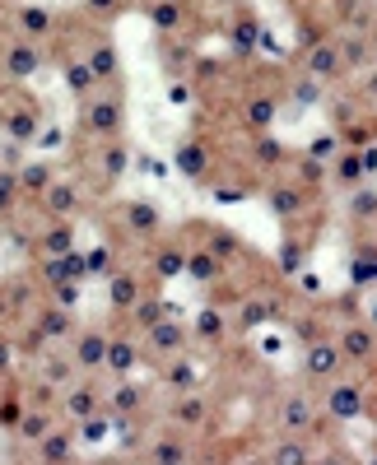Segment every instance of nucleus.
I'll list each match as a JSON object with an SVG mask.
<instances>
[{
    "label": "nucleus",
    "instance_id": "f704fd0d",
    "mask_svg": "<svg viewBox=\"0 0 377 465\" xmlns=\"http://www.w3.org/2000/svg\"><path fill=\"white\" fill-rule=\"evenodd\" d=\"M47 251H70V228H65V223L47 232Z\"/></svg>",
    "mask_w": 377,
    "mask_h": 465
},
{
    "label": "nucleus",
    "instance_id": "bb28decb",
    "mask_svg": "<svg viewBox=\"0 0 377 465\" xmlns=\"http://www.w3.org/2000/svg\"><path fill=\"white\" fill-rule=\"evenodd\" d=\"M275 465H308V447H303V442H284V447L275 451Z\"/></svg>",
    "mask_w": 377,
    "mask_h": 465
},
{
    "label": "nucleus",
    "instance_id": "c03bdc74",
    "mask_svg": "<svg viewBox=\"0 0 377 465\" xmlns=\"http://www.w3.org/2000/svg\"><path fill=\"white\" fill-rule=\"evenodd\" d=\"M354 210H359V214H373V210H377L373 191H359V201H354Z\"/></svg>",
    "mask_w": 377,
    "mask_h": 465
},
{
    "label": "nucleus",
    "instance_id": "9b49d317",
    "mask_svg": "<svg viewBox=\"0 0 377 465\" xmlns=\"http://www.w3.org/2000/svg\"><path fill=\"white\" fill-rule=\"evenodd\" d=\"M37 330H42L47 340L70 335V316H65V307H47V312H42V321H37Z\"/></svg>",
    "mask_w": 377,
    "mask_h": 465
},
{
    "label": "nucleus",
    "instance_id": "79ce46f5",
    "mask_svg": "<svg viewBox=\"0 0 377 465\" xmlns=\"http://www.w3.org/2000/svg\"><path fill=\"white\" fill-rule=\"evenodd\" d=\"M84 5H89L94 15H117V10H122V0H84Z\"/></svg>",
    "mask_w": 377,
    "mask_h": 465
},
{
    "label": "nucleus",
    "instance_id": "f03ea898",
    "mask_svg": "<svg viewBox=\"0 0 377 465\" xmlns=\"http://www.w3.org/2000/svg\"><path fill=\"white\" fill-rule=\"evenodd\" d=\"M280 423L289 433H303V428L312 423V400H308V396H289L284 409H280Z\"/></svg>",
    "mask_w": 377,
    "mask_h": 465
},
{
    "label": "nucleus",
    "instance_id": "603ef678",
    "mask_svg": "<svg viewBox=\"0 0 377 465\" xmlns=\"http://www.w3.org/2000/svg\"><path fill=\"white\" fill-rule=\"evenodd\" d=\"M368 93H373V98H377V79H373V84H368Z\"/></svg>",
    "mask_w": 377,
    "mask_h": 465
},
{
    "label": "nucleus",
    "instance_id": "393cba45",
    "mask_svg": "<svg viewBox=\"0 0 377 465\" xmlns=\"http://www.w3.org/2000/svg\"><path fill=\"white\" fill-rule=\"evenodd\" d=\"M270 205H275L280 214H294V210L303 205V196L294 191V186H280V191H270Z\"/></svg>",
    "mask_w": 377,
    "mask_h": 465
},
{
    "label": "nucleus",
    "instance_id": "49530a36",
    "mask_svg": "<svg viewBox=\"0 0 377 465\" xmlns=\"http://www.w3.org/2000/svg\"><path fill=\"white\" fill-rule=\"evenodd\" d=\"M330 149H335V140H317V144H312V158H326Z\"/></svg>",
    "mask_w": 377,
    "mask_h": 465
},
{
    "label": "nucleus",
    "instance_id": "f8f14e48",
    "mask_svg": "<svg viewBox=\"0 0 377 465\" xmlns=\"http://www.w3.org/2000/svg\"><path fill=\"white\" fill-rule=\"evenodd\" d=\"M168 312H173V303H154V298H144V303H135V321L149 330V326L168 321Z\"/></svg>",
    "mask_w": 377,
    "mask_h": 465
},
{
    "label": "nucleus",
    "instance_id": "6ab92c4d",
    "mask_svg": "<svg viewBox=\"0 0 377 465\" xmlns=\"http://www.w3.org/2000/svg\"><path fill=\"white\" fill-rule=\"evenodd\" d=\"M112 303H117V307H135V303H140V289H135V279L131 275L112 279Z\"/></svg>",
    "mask_w": 377,
    "mask_h": 465
},
{
    "label": "nucleus",
    "instance_id": "de8ad7c7",
    "mask_svg": "<svg viewBox=\"0 0 377 465\" xmlns=\"http://www.w3.org/2000/svg\"><path fill=\"white\" fill-rule=\"evenodd\" d=\"M103 265H108V251H94V256H89V275H98Z\"/></svg>",
    "mask_w": 377,
    "mask_h": 465
},
{
    "label": "nucleus",
    "instance_id": "a211bd4d",
    "mask_svg": "<svg viewBox=\"0 0 377 465\" xmlns=\"http://www.w3.org/2000/svg\"><path fill=\"white\" fill-rule=\"evenodd\" d=\"M126 219H131V228L144 232V237H149V232H158V210H149V205H131V210H126Z\"/></svg>",
    "mask_w": 377,
    "mask_h": 465
},
{
    "label": "nucleus",
    "instance_id": "c85d7f7f",
    "mask_svg": "<svg viewBox=\"0 0 377 465\" xmlns=\"http://www.w3.org/2000/svg\"><path fill=\"white\" fill-rule=\"evenodd\" d=\"M335 61H340V51H335V46H317L308 65H312L317 75H326V70H335Z\"/></svg>",
    "mask_w": 377,
    "mask_h": 465
},
{
    "label": "nucleus",
    "instance_id": "8fccbe9b",
    "mask_svg": "<svg viewBox=\"0 0 377 465\" xmlns=\"http://www.w3.org/2000/svg\"><path fill=\"white\" fill-rule=\"evenodd\" d=\"M0 372H10V344L0 340Z\"/></svg>",
    "mask_w": 377,
    "mask_h": 465
},
{
    "label": "nucleus",
    "instance_id": "3c124183",
    "mask_svg": "<svg viewBox=\"0 0 377 465\" xmlns=\"http://www.w3.org/2000/svg\"><path fill=\"white\" fill-rule=\"evenodd\" d=\"M326 465H345V461H340V456H330V461H326Z\"/></svg>",
    "mask_w": 377,
    "mask_h": 465
},
{
    "label": "nucleus",
    "instance_id": "7ed1b4c3",
    "mask_svg": "<svg viewBox=\"0 0 377 465\" xmlns=\"http://www.w3.org/2000/svg\"><path fill=\"white\" fill-rule=\"evenodd\" d=\"M84 121H89V130H98V135H112V130L122 126V103H94Z\"/></svg>",
    "mask_w": 377,
    "mask_h": 465
},
{
    "label": "nucleus",
    "instance_id": "a878e982",
    "mask_svg": "<svg viewBox=\"0 0 377 465\" xmlns=\"http://www.w3.org/2000/svg\"><path fill=\"white\" fill-rule=\"evenodd\" d=\"M94 75H103V79H112L117 75V56H112V46H94Z\"/></svg>",
    "mask_w": 377,
    "mask_h": 465
},
{
    "label": "nucleus",
    "instance_id": "2f4dec72",
    "mask_svg": "<svg viewBox=\"0 0 377 465\" xmlns=\"http://www.w3.org/2000/svg\"><path fill=\"white\" fill-rule=\"evenodd\" d=\"M363 168H368V163H363V154H345V158H340V163H335V172H340L345 182H354V177H359Z\"/></svg>",
    "mask_w": 377,
    "mask_h": 465
},
{
    "label": "nucleus",
    "instance_id": "0eeeda50",
    "mask_svg": "<svg viewBox=\"0 0 377 465\" xmlns=\"http://www.w3.org/2000/svg\"><path fill=\"white\" fill-rule=\"evenodd\" d=\"M177 168L187 172V177H205V172H210L205 144H182V149H177Z\"/></svg>",
    "mask_w": 377,
    "mask_h": 465
},
{
    "label": "nucleus",
    "instance_id": "72a5a7b5",
    "mask_svg": "<svg viewBox=\"0 0 377 465\" xmlns=\"http://www.w3.org/2000/svg\"><path fill=\"white\" fill-rule=\"evenodd\" d=\"M24 423V409H19V400H5L0 405V428H19Z\"/></svg>",
    "mask_w": 377,
    "mask_h": 465
},
{
    "label": "nucleus",
    "instance_id": "423d86ee",
    "mask_svg": "<svg viewBox=\"0 0 377 465\" xmlns=\"http://www.w3.org/2000/svg\"><path fill=\"white\" fill-rule=\"evenodd\" d=\"M335 363H340V344H308V372L326 377L335 372Z\"/></svg>",
    "mask_w": 377,
    "mask_h": 465
},
{
    "label": "nucleus",
    "instance_id": "cd10ccee",
    "mask_svg": "<svg viewBox=\"0 0 377 465\" xmlns=\"http://www.w3.org/2000/svg\"><path fill=\"white\" fill-rule=\"evenodd\" d=\"M149 15H154V24H158V28H177L182 10H177L173 0H163V5H154V10H149Z\"/></svg>",
    "mask_w": 377,
    "mask_h": 465
},
{
    "label": "nucleus",
    "instance_id": "f3484780",
    "mask_svg": "<svg viewBox=\"0 0 377 465\" xmlns=\"http://www.w3.org/2000/svg\"><path fill=\"white\" fill-rule=\"evenodd\" d=\"M270 121H275V103H270V98H251L247 103V126L251 130H266Z\"/></svg>",
    "mask_w": 377,
    "mask_h": 465
},
{
    "label": "nucleus",
    "instance_id": "aec40b11",
    "mask_svg": "<svg viewBox=\"0 0 377 465\" xmlns=\"http://www.w3.org/2000/svg\"><path fill=\"white\" fill-rule=\"evenodd\" d=\"M65 456H70V437H65V433H47V437H42V461L61 465Z\"/></svg>",
    "mask_w": 377,
    "mask_h": 465
},
{
    "label": "nucleus",
    "instance_id": "4c0bfd02",
    "mask_svg": "<svg viewBox=\"0 0 377 465\" xmlns=\"http://www.w3.org/2000/svg\"><path fill=\"white\" fill-rule=\"evenodd\" d=\"M135 405H140V391H135V387L117 391V409H135Z\"/></svg>",
    "mask_w": 377,
    "mask_h": 465
},
{
    "label": "nucleus",
    "instance_id": "c756f323",
    "mask_svg": "<svg viewBox=\"0 0 377 465\" xmlns=\"http://www.w3.org/2000/svg\"><path fill=\"white\" fill-rule=\"evenodd\" d=\"M47 177H51V172L42 168V163H33V168L19 177V186H24V191H47Z\"/></svg>",
    "mask_w": 377,
    "mask_h": 465
},
{
    "label": "nucleus",
    "instance_id": "f257e3e1",
    "mask_svg": "<svg viewBox=\"0 0 377 465\" xmlns=\"http://www.w3.org/2000/svg\"><path fill=\"white\" fill-rule=\"evenodd\" d=\"M149 344H154V354H177L187 344V330L177 321H158V326H149Z\"/></svg>",
    "mask_w": 377,
    "mask_h": 465
},
{
    "label": "nucleus",
    "instance_id": "473e14b6",
    "mask_svg": "<svg viewBox=\"0 0 377 465\" xmlns=\"http://www.w3.org/2000/svg\"><path fill=\"white\" fill-rule=\"evenodd\" d=\"M205 418V405L201 400H182L177 405V423H201Z\"/></svg>",
    "mask_w": 377,
    "mask_h": 465
},
{
    "label": "nucleus",
    "instance_id": "6e6552de",
    "mask_svg": "<svg viewBox=\"0 0 377 465\" xmlns=\"http://www.w3.org/2000/svg\"><path fill=\"white\" fill-rule=\"evenodd\" d=\"M5 70H10V75H33V70H37V51H33L28 42H15L5 51Z\"/></svg>",
    "mask_w": 377,
    "mask_h": 465
},
{
    "label": "nucleus",
    "instance_id": "412c9836",
    "mask_svg": "<svg viewBox=\"0 0 377 465\" xmlns=\"http://www.w3.org/2000/svg\"><path fill=\"white\" fill-rule=\"evenodd\" d=\"M19 191H24V186H19L15 172H0V214H10V210H15Z\"/></svg>",
    "mask_w": 377,
    "mask_h": 465
},
{
    "label": "nucleus",
    "instance_id": "1a4fd4ad",
    "mask_svg": "<svg viewBox=\"0 0 377 465\" xmlns=\"http://www.w3.org/2000/svg\"><path fill=\"white\" fill-rule=\"evenodd\" d=\"M363 409V400H359V391L354 387H335L330 391V414L335 418H354Z\"/></svg>",
    "mask_w": 377,
    "mask_h": 465
},
{
    "label": "nucleus",
    "instance_id": "39448f33",
    "mask_svg": "<svg viewBox=\"0 0 377 465\" xmlns=\"http://www.w3.org/2000/svg\"><path fill=\"white\" fill-rule=\"evenodd\" d=\"M75 363H84V368H94V363H108V340H103L98 330H89V335L75 344Z\"/></svg>",
    "mask_w": 377,
    "mask_h": 465
},
{
    "label": "nucleus",
    "instance_id": "4468645a",
    "mask_svg": "<svg viewBox=\"0 0 377 465\" xmlns=\"http://www.w3.org/2000/svg\"><path fill=\"white\" fill-rule=\"evenodd\" d=\"M108 368L112 372H131L135 368V349L126 340H108Z\"/></svg>",
    "mask_w": 377,
    "mask_h": 465
},
{
    "label": "nucleus",
    "instance_id": "37998d69",
    "mask_svg": "<svg viewBox=\"0 0 377 465\" xmlns=\"http://www.w3.org/2000/svg\"><path fill=\"white\" fill-rule=\"evenodd\" d=\"M340 56H345L349 65H359L363 61V42H345V46H340Z\"/></svg>",
    "mask_w": 377,
    "mask_h": 465
},
{
    "label": "nucleus",
    "instance_id": "e433bc0d",
    "mask_svg": "<svg viewBox=\"0 0 377 465\" xmlns=\"http://www.w3.org/2000/svg\"><path fill=\"white\" fill-rule=\"evenodd\" d=\"M182 456H187V451L177 447V442H163V447H158V465H182Z\"/></svg>",
    "mask_w": 377,
    "mask_h": 465
},
{
    "label": "nucleus",
    "instance_id": "c9c22d12",
    "mask_svg": "<svg viewBox=\"0 0 377 465\" xmlns=\"http://www.w3.org/2000/svg\"><path fill=\"white\" fill-rule=\"evenodd\" d=\"M103 158H108V163H103V168H108V177H117V172H126V149H117V144H112V149H108V154H103Z\"/></svg>",
    "mask_w": 377,
    "mask_h": 465
},
{
    "label": "nucleus",
    "instance_id": "2eb2a0df",
    "mask_svg": "<svg viewBox=\"0 0 377 465\" xmlns=\"http://www.w3.org/2000/svg\"><path fill=\"white\" fill-rule=\"evenodd\" d=\"M65 84H70V89L75 93H89L98 84V75H94V65H79V61H70L65 65Z\"/></svg>",
    "mask_w": 377,
    "mask_h": 465
},
{
    "label": "nucleus",
    "instance_id": "58836bf2",
    "mask_svg": "<svg viewBox=\"0 0 377 465\" xmlns=\"http://www.w3.org/2000/svg\"><path fill=\"white\" fill-rule=\"evenodd\" d=\"M317 93H321L317 89V79H303L299 89H294V98H299V103H317Z\"/></svg>",
    "mask_w": 377,
    "mask_h": 465
},
{
    "label": "nucleus",
    "instance_id": "ddd939ff",
    "mask_svg": "<svg viewBox=\"0 0 377 465\" xmlns=\"http://www.w3.org/2000/svg\"><path fill=\"white\" fill-rule=\"evenodd\" d=\"M187 270L201 284H210V279H219V256H210V251H196V256H187Z\"/></svg>",
    "mask_w": 377,
    "mask_h": 465
},
{
    "label": "nucleus",
    "instance_id": "5701e85b",
    "mask_svg": "<svg viewBox=\"0 0 377 465\" xmlns=\"http://www.w3.org/2000/svg\"><path fill=\"white\" fill-rule=\"evenodd\" d=\"M65 405H70V414H75V418H94L98 396H94L89 387H84V391H70V400H65Z\"/></svg>",
    "mask_w": 377,
    "mask_h": 465
},
{
    "label": "nucleus",
    "instance_id": "a18cd8bd",
    "mask_svg": "<svg viewBox=\"0 0 377 465\" xmlns=\"http://www.w3.org/2000/svg\"><path fill=\"white\" fill-rule=\"evenodd\" d=\"M215 201H224V205H228V201H242V191H237V186H219V191H215Z\"/></svg>",
    "mask_w": 377,
    "mask_h": 465
},
{
    "label": "nucleus",
    "instance_id": "a19ab883",
    "mask_svg": "<svg viewBox=\"0 0 377 465\" xmlns=\"http://www.w3.org/2000/svg\"><path fill=\"white\" fill-rule=\"evenodd\" d=\"M47 377H51V382H65V377H70V363H61V358H47Z\"/></svg>",
    "mask_w": 377,
    "mask_h": 465
},
{
    "label": "nucleus",
    "instance_id": "09e8293b",
    "mask_svg": "<svg viewBox=\"0 0 377 465\" xmlns=\"http://www.w3.org/2000/svg\"><path fill=\"white\" fill-rule=\"evenodd\" d=\"M56 298H61L65 307H70V303H75V289H70V284H56Z\"/></svg>",
    "mask_w": 377,
    "mask_h": 465
},
{
    "label": "nucleus",
    "instance_id": "ea45409f",
    "mask_svg": "<svg viewBox=\"0 0 377 465\" xmlns=\"http://www.w3.org/2000/svg\"><path fill=\"white\" fill-rule=\"evenodd\" d=\"M256 158H266V163H280V144H275V140H261V144H256Z\"/></svg>",
    "mask_w": 377,
    "mask_h": 465
},
{
    "label": "nucleus",
    "instance_id": "4be33fe9",
    "mask_svg": "<svg viewBox=\"0 0 377 465\" xmlns=\"http://www.w3.org/2000/svg\"><path fill=\"white\" fill-rule=\"evenodd\" d=\"M19 24H24L28 33H47L51 28V15H47V10H37V5H24V10H19Z\"/></svg>",
    "mask_w": 377,
    "mask_h": 465
},
{
    "label": "nucleus",
    "instance_id": "dca6fc26",
    "mask_svg": "<svg viewBox=\"0 0 377 465\" xmlns=\"http://www.w3.org/2000/svg\"><path fill=\"white\" fill-rule=\"evenodd\" d=\"M154 270H158L163 279H173V275H182V270H187V256H182L177 247H163V251L154 256Z\"/></svg>",
    "mask_w": 377,
    "mask_h": 465
},
{
    "label": "nucleus",
    "instance_id": "20e7f679",
    "mask_svg": "<svg viewBox=\"0 0 377 465\" xmlns=\"http://www.w3.org/2000/svg\"><path fill=\"white\" fill-rule=\"evenodd\" d=\"M373 330H368V326H349L345 330V340H340V354L345 358H368L373 354Z\"/></svg>",
    "mask_w": 377,
    "mask_h": 465
},
{
    "label": "nucleus",
    "instance_id": "9d476101",
    "mask_svg": "<svg viewBox=\"0 0 377 465\" xmlns=\"http://www.w3.org/2000/svg\"><path fill=\"white\" fill-rule=\"evenodd\" d=\"M47 433H51V418L42 414V409H28L24 423H19V437H24V442H42Z\"/></svg>",
    "mask_w": 377,
    "mask_h": 465
},
{
    "label": "nucleus",
    "instance_id": "b1692460",
    "mask_svg": "<svg viewBox=\"0 0 377 465\" xmlns=\"http://www.w3.org/2000/svg\"><path fill=\"white\" fill-rule=\"evenodd\" d=\"M47 210L51 214H70V210H75V191H70V186H51L47 191Z\"/></svg>",
    "mask_w": 377,
    "mask_h": 465
},
{
    "label": "nucleus",
    "instance_id": "7c9ffc66",
    "mask_svg": "<svg viewBox=\"0 0 377 465\" xmlns=\"http://www.w3.org/2000/svg\"><path fill=\"white\" fill-rule=\"evenodd\" d=\"M168 382H173L177 391H191L196 387V368H191V363H177V368L168 372Z\"/></svg>",
    "mask_w": 377,
    "mask_h": 465
}]
</instances>
